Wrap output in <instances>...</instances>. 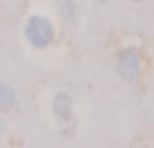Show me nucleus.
<instances>
[{
    "instance_id": "f257e3e1",
    "label": "nucleus",
    "mask_w": 154,
    "mask_h": 148,
    "mask_svg": "<svg viewBox=\"0 0 154 148\" xmlns=\"http://www.w3.org/2000/svg\"><path fill=\"white\" fill-rule=\"evenodd\" d=\"M25 33H26V38L30 40V43L38 48H43L46 44H49L51 40H53V35H54L49 20H46L43 17L30 18Z\"/></svg>"
},
{
    "instance_id": "f03ea898",
    "label": "nucleus",
    "mask_w": 154,
    "mask_h": 148,
    "mask_svg": "<svg viewBox=\"0 0 154 148\" xmlns=\"http://www.w3.org/2000/svg\"><path fill=\"white\" fill-rule=\"evenodd\" d=\"M118 74L125 81H133L139 72V59L134 50H123L116 63Z\"/></svg>"
},
{
    "instance_id": "7ed1b4c3",
    "label": "nucleus",
    "mask_w": 154,
    "mask_h": 148,
    "mask_svg": "<svg viewBox=\"0 0 154 148\" xmlns=\"http://www.w3.org/2000/svg\"><path fill=\"white\" fill-rule=\"evenodd\" d=\"M15 104V94L8 86L5 84H0V109L7 110Z\"/></svg>"
},
{
    "instance_id": "20e7f679",
    "label": "nucleus",
    "mask_w": 154,
    "mask_h": 148,
    "mask_svg": "<svg viewBox=\"0 0 154 148\" xmlns=\"http://www.w3.org/2000/svg\"><path fill=\"white\" fill-rule=\"evenodd\" d=\"M54 110H56L57 115L61 117H69V112H71V101H69L67 95L61 94L56 97V101H54Z\"/></svg>"
},
{
    "instance_id": "39448f33",
    "label": "nucleus",
    "mask_w": 154,
    "mask_h": 148,
    "mask_svg": "<svg viewBox=\"0 0 154 148\" xmlns=\"http://www.w3.org/2000/svg\"><path fill=\"white\" fill-rule=\"evenodd\" d=\"M134 2H141V0H134Z\"/></svg>"
}]
</instances>
